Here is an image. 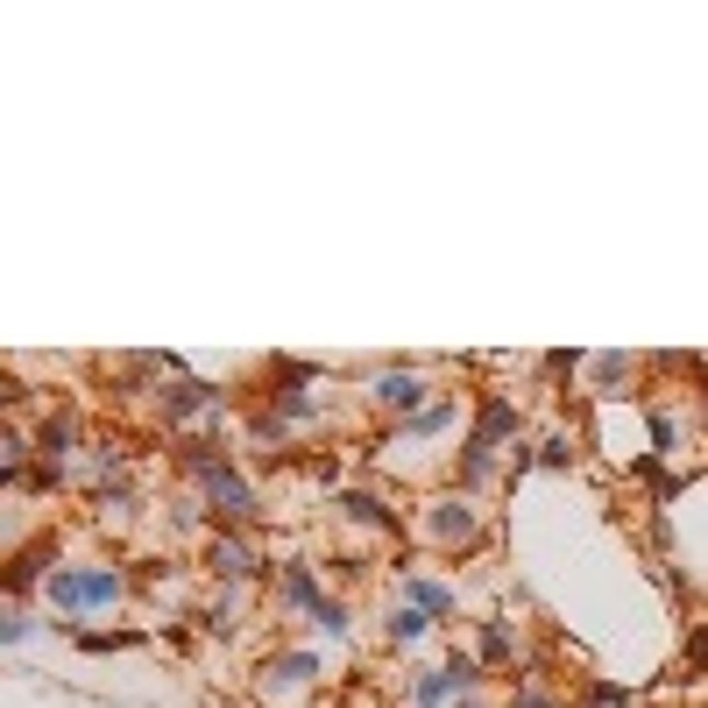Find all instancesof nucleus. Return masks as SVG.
<instances>
[{"mask_svg": "<svg viewBox=\"0 0 708 708\" xmlns=\"http://www.w3.org/2000/svg\"><path fill=\"white\" fill-rule=\"evenodd\" d=\"M206 496H213V503H228V518H248V510H255L248 481H241L228 461H213V468H206Z\"/></svg>", "mask_w": 708, "mask_h": 708, "instance_id": "nucleus-4", "label": "nucleus"}, {"mask_svg": "<svg viewBox=\"0 0 708 708\" xmlns=\"http://www.w3.org/2000/svg\"><path fill=\"white\" fill-rule=\"evenodd\" d=\"M213 567H220L228 581H248V574H255V553L241 546V538H213Z\"/></svg>", "mask_w": 708, "mask_h": 708, "instance_id": "nucleus-7", "label": "nucleus"}, {"mask_svg": "<svg viewBox=\"0 0 708 708\" xmlns=\"http://www.w3.org/2000/svg\"><path fill=\"white\" fill-rule=\"evenodd\" d=\"M340 510H348V518H361V524H383V518H390L375 496H340Z\"/></svg>", "mask_w": 708, "mask_h": 708, "instance_id": "nucleus-13", "label": "nucleus"}, {"mask_svg": "<svg viewBox=\"0 0 708 708\" xmlns=\"http://www.w3.org/2000/svg\"><path fill=\"white\" fill-rule=\"evenodd\" d=\"M432 538H446V546H468V538H475V510H468V503H440V510H432Z\"/></svg>", "mask_w": 708, "mask_h": 708, "instance_id": "nucleus-5", "label": "nucleus"}, {"mask_svg": "<svg viewBox=\"0 0 708 708\" xmlns=\"http://www.w3.org/2000/svg\"><path fill=\"white\" fill-rule=\"evenodd\" d=\"M503 432H518V411H510L503 397H489V404H481V418H475V440H468V461H461V475H468V481H481V475H489V446L503 440Z\"/></svg>", "mask_w": 708, "mask_h": 708, "instance_id": "nucleus-1", "label": "nucleus"}, {"mask_svg": "<svg viewBox=\"0 0 708 708\" xmlns=\"http://www.w3.org/2000/svg\"><path fill=\"white\" fill-rule=\"evenodd\" d=\"M375 397L383 404H397V411H411L426 390H418V375H404V369H390V375H375Z\"/></svg>", "mask_w": 708, "mask_h": 708, "instance_id": "nucleus-8", "label": "nucleus"}, {"mask_svg": "<svg viewBox=\"0 0 708 708\" xmlns=\"http://www.w3.org/2000/svg\"><path fill=\"white\" fill-rule=\"evenodd\" d=\"M426 624H432V616H426V610H390V638H397V645H411V638H426Z\"/></svg>", "mask_w": 708, "mask_h": 708, "instance_id": "nucleus-12", "label": "nucleus"}, {"mask_svg": "<svg viewBox=\"0 0 708 708\" xmlns=\"http://www.w3.org/2000/svg\"><path fill=\"white\" fill-rule=\"evenodd\" d=\"M468 687H475V659H468V652H454L440 673H426V681L411 687V701H418V708H440L446 695H468Z\"/></svg>", "mask_w": 708, "mask_h": 708, "instance_id": "nucleus-3", "label": "nucleus"}, {"mask_svg": "<svg viewBox=\"0 0 708 708\" xmlns=\"http://www.w3.org/2000/svg\"><path fill=\"white\" fill-rule=\"evenodd\" d=\"M312 624H320V630H326V638H348V610H334V602H326V610H320V616H312Z\"/></svg>", "mask_w": 708, "mask_h": 708, "instance_id": "nucleus-14", "label": "nucleus"}, {"mask_svg": "<svg viewBox=\"0 0 708 708\" xmlns=\"http://www.w3.org/2000/svg\"><path fill=\"white\" fill-rule=\"evenodd\" d=\"M120 574H50V602L57 610H93V602H114Z\"/></svg>", "mask_w": 708, "mask_h": 708, "instance_id": "nucleus-2", "label": "nucleus"}, {"mask_svg": "<svg viewBox=\"0 0 708 708\" xmlns=\"http://www.w3.org/2000/svg\"><path fill=\"white\" fill-rule=\"evenodd\" d=\"M206 397H213V390H199V383H171V390H163V411H171V418H191Z\"/></svg>", "mask_w": 708, "mask_h": 708, "instance_id": "nucleus-11", "label": "nucleus"}, {"mask_svg": "<svg viewBox=\"0 0 708 708\" xmlns=\"http://www.w3.org/2000/svg\"><path fill=\"white\" fill-rule=\"evenodd\" d=\"M454 708H481V701H475V695H461V701H454Z\"/></svg>", "mask_w": 708, "mask_h": 708, "instance_id": "nucleus-17", "label": "nucleus"}, {"mask_svg": "<svg viewBox=\"0 0 708 708\" xmlns=\"http://www.w3.org/2000/svg\"><path fill=\"white\" fill-rule=\"evenodd\" d=\"M283 602H291V610H312V616L326 610V602H320V581H312L305 567H291V574H283Z\"/></svg>", "mask_w": 708, "mask_h": 708, "instance_id": "nucleus-10", "label": "nucleus"}, {"mask_svg": "<svg viewBox=\"0 0 708 708\" xmlns=\"http://www.w3.org/2000/svg\"><path fill=\"white\" fill-rule=\"evenodd\" d=\"M404 595H411V610H426V616H454V589H440V581H404Z\"/></svg>", "mask_w": 708, "mask_h": 708, "instance_id": "nucleus-9", "label": "nucleus"}, {"mask_svg": "<svg viewBox=\"0 0 708 708\" xmlns=\"http://www.w3.org/2000/svg\"><path fill=\"white\" fill-rule=\"evenodd\" d=\"M518 708H546V695H538V687H524V695H518Z\"/></svg>", "mask_w": 708, "mask_h": 708, "instance_id": "nucleus-16", "label": "nucleus"}, {"mask_svg": "<svg viewBox=\"0 0 708 708\" xmlns=\"http://www.w3.org/2000/svg\"><path fill=\"white\" fill-rule=\"evenodd\" d=\"M589 708H630V695H624V687H610V681H602V687H589Z\"/></svg>", "mask_w": 708, "mask_h": 708, "instance_id": "nucleus-15", "label": "nucleus"}, {"mask_svg": "<svg viewBox=\"0 0 708 708\" xmlns=\"http://www.w3.org/2000/svg\"><path fill=\"white\" fill-rule=\"evenodd\" d=\"M312 673H320V659H312V652H291V659H277V666L263 673V687H269V695H283V687L312 681Z\"/></svg>", "mask_w": 708, "mask_h": 708, "instance_id": "nucleus-6", "label": "nucleus"}]
</instances>
